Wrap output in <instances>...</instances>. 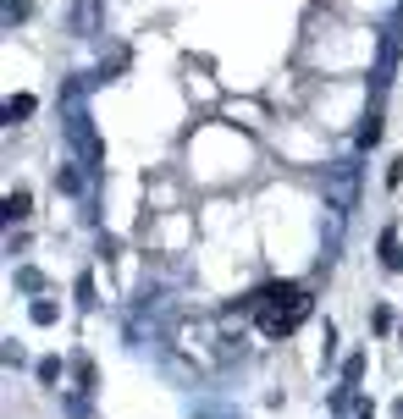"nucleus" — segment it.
<instances>
[{"label": "nucleus", "mask_w": 403, "mask_h": 419, "mask_svg": "<svg viewBox=\"0 0 403 419\" xmlns=\"http://www.w3.org/2000/svg\"><path fill=\"white\" fill-rule=\"evenodd\" d=\"M249 309H260V326L271 336H282L310 314V298H304V287H265V293L249 298Z\"/></svg>", "instance_id": "f257e3e1"}]
</instances>
